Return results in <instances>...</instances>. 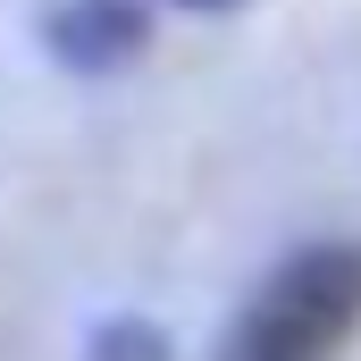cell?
I'll list each match as a JSON object with an SVG mask.
<instances>
[{
  "label": "cell",
  "mask_w": 361,
  "mask_h": 361,
  "mask_svg": "<svg viewBox=\"0 0 361 361\" xmlns=\"http://www.w3.org/2000/svg\"><path fill=\"white\" fill-rule=\"evenodd\" d=\"M353 311H361V261L353 252H294L269 277V294L252 302V319H244L227 361H319L345 336Z\"/></svg>",
  "instance_id": "1"
},
{
  "label": "cell",
  "mask_w": 361,
  "mask_h": 361,
  "mask_svg": "<svg viewBox=\"0 0 361 361\" xmlns=\"http://www.w3.org/2000/svg\"><path fill=\"white\" fill-rule=\"evenodd\" d=\"M92 361H169V345H160V328L118 319V328H101V336H92Z\"/></svg>",
  "instance_id": "3"
},
{
  "label": "cell",
  "mask_w": 361,
  "mask_h": 361,
  "mask_svg": "<svg viewBox=\"0 0 361 361\" xmlns=\"http://www.w3.org/2000/svg\"><path fill=\"white\" fill-rule=\"evenodd\" d=\"M51 42H59L68 68H109V59H126L143 42V8L135 0H68L59 25H51Z\"/></svg>",
  "instance_id": "2"
}]
</instances>
